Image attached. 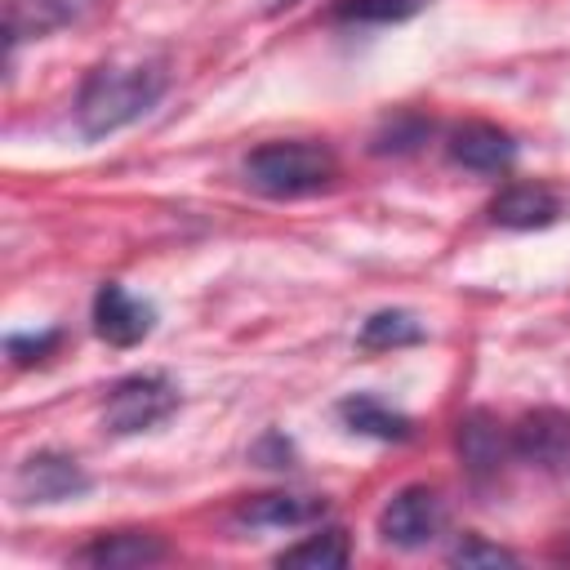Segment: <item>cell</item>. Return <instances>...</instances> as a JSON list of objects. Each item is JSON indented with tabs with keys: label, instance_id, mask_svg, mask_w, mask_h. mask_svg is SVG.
<instances>
[{
	"label": "cell",
	"instance_id": "6da1fadb",
	"mask_svg": "<svg viewBox=\"0 0 570 570\" xmlns=\"http://www.w3.org/2000/svg\"><path fill=\"white\" fill-rule=\"evenodd\" d=\"M169 89V67L160 58L147 62H102L85 76L76 94V125L85 138H107L134 120H142L160 94Z\"/></svg>",
	"mask_w": 570,
	"mask_h": 570
},
{
	"label": "cell",
	"instance_id": "7a4b0ae2",
	"mask_svg": "<svg viewBox=\"0 0 570 570\" xmlns=\"http://www.w3.org/2000/svg\"><path fill=\"white\" fill-rule=\"evenodd\" d=\"M245 183L258 191V196H272V200H294V196H312L321 187H330L338 178V160L330 147L321 142H263L245 156Z\"/></svg>",
	"mask_w": 570,
	"mask_h": 570
},
{
	"label": "cell",
	"instance_id": "3957f363",
	"mask_svg": "<svg viewBox=\"0 0 570 570\" xmlns=\"http://www.w3.org/2000/svg\"><path fill=\"white\" fill-rule=\"evenodd\" d=\"M174 410H178V387L165 374H129L111 387L102 405V423L116 436H129V432H147L165 423Z\"/></svg>",
	"mask_w": 570,
	"mask_h": 570
},
{
	"label": "cell",
	"instance_id": "277c9868",
	"mask_svg": "<svg viewBox=\"0 0 570 570\" xmlns=\"http://www.w3.org/2000/svg\"><path fill=\"white\" fill-rule=\"evenodd\" d=\"M512 459L543 468V472H570V414L566 410H530L508 428Z\"/></svg>",
	"mask_w": 570,
	"mask_h": 570
},
{
	"label": "cell",
	"instance_id": "5b68a950",
	"mask_svg": "<svg viewBox=\"0 0 570 570\" xmlns=\"http://www.w3.org/2000/svg\"><path fill=\"white\" fill-rule=\"evenodd\" d=\"M445 521V503L432 485H405L387 499V508L379 512V534L392 548H423L436 539Z\"/></svg>",
	"mask_w": 570,
	"mask_h": 570
},
{
	"label": "cell",
	"instance_id": "8992f818",
	"mask_svg": "<svg viewBox=\"0 0 570 570\" xmlns=\"http://www.w3.org/2000/svg\"><path fill=\"white\" fill-rule=\"evenodd\" d=\"M85 490H89L85 468L58 450H40V454L22 459L13 472V499L18 503H62V499H76Z\"/></svg>",
	"mask_w": 570,
	"mask_h": 570
},
{
	"label": "cell",
	"instance_id": "52a82bcc",
	"mask_svg": "<svg viewBox=\"0 0 570 570\" xmlns=\"http://www.w3.org/2000/svg\"><path fill=\"white\" fill-rule=\"evenodd\" d=\"M151 325H156V307L142 303V298H134L125 285L107 281V285L94 294V330H98V338H107L111 347H134V343H142V338L151 334Z\"/></svg>",
	"mask_w": 570,
	"mask_h": 570
},
{
	"label": "cell",
	"instance_id": "ba28073f",
	"mask_svg": "<svg viewBox=\"0 0 570 570\" xmlns=\"http://www.w3.org/2000/svg\"><path fill=\"white\" fill-rule=\"evenodd\" d=\"M450 160L476 174H503L517 160V142L508 129L490 125V120H468L450 134Z\"/></svg>",
	"mask_w": 570,
	"mask_h": 570
},
{
	"label": "cell",
	"instance_id": "9c48e42d",
	"mask_svg": "<svg viewBox=\"0 0 570 570\" xmlns=\"http://www.w3.org/2000/svg\"><path fill=\"white\" fill-rule=\"evenodd\" d=\"M561 218V196L543 183H512L490 200V223L508 232H534Z\"/></svg>",
	"mask_w": 570,
	"mask_h": 570
},
{
	"label": "cell",
	"instance_id": "30bf717a",
	"mask_svg": "<svg viewBox=\"0 0 570 570\" xmlns=\"http://www.w3.org/2000/svg\"><path fill=\"white\" fill-rule=\"evenodd\" d=\"M454 441H459V459L468 463V472H472L476 481H481V476H494V472L503 468V459L512 454L508 432H499V423H494L485 410L463 414Z\"/></svg>",
	"mask_w": 570,
	"mask_h": 570
},
{
	"label": "cell",
	"instance_id": "8fae6325",
	"mask_svg": "<svg viewBox=\"0 0 570 570\" xmlns=\"http://www.w3.org/2000/svg\"><path fill=\"white\" fill-rule=\"evenodd\" d=\"M325 517V499L316 494H254L249 503L236 508L240 525H258V530H294V525H312Z\"/></svg>",
	"mask_w": 570,
	"mask_h": 570
},
{
	"label": "cell",
	"instance_id": "7c38bea8",
	"mask_svg": "<svg viewBox=\"0 0 570 570\" xmlns=\"http://www.w3.org/2000/svg\"><path fill=\"white\" fill-rule=\"evenodd\" d=\"M169 548L147 534V530H116V534H98L94 543H85L76 552V561L85 566H98V570H125V566H151V561H165Z\"/></svg>",
	"mask_w": 570,
	"mask_h": 570
},
{
	"label": "cell",
	"instance_id": "4fadbf2b",
	"mask_svg": "<svg viewBox=\"0 0 570 570\" xmlns=\"http://www.w3.org/2000/svg\"><path fill=\"white\" fill-rule=\"evenodd\" d=\"M85 0H4V40L9 49L18 40H40L58 27H67L76 13H80Z\"/></svg>",
	"mask_w": 570,
	"mask_h": 570
},
{
	"label": "cell",
	"instance_id": "5bb4252c",
	"mask_svg": "<svg viewBox=\"0 0 570 570\" xmlns=\"http://www.w3.org/2000/svg\"><path fill=\"white\" fill-rule=\"evenodd\" d=\"M338 414L352 432L374 436V441H410L414 436V423L405 414H396L392 405H383L379 396H347V401H338Z\"/></svg>",
	"mask_w": 570,
	"mask_h": 570
},
{
	"label": "cell",
	"instance_id": "9a60e30c",
	"mask_svg": "<svg viewBox=\"0 0 570 570\" xmlns=\"http://www.w3.org/2000/svg\"><path fill=\"white\" fill-rule=\"evenodd\" d=\"M423 338H428V330L410 312L387 307V312L365 316V325L356 334V347L361 352H392V347H410V343H423Z\"/></svg>",
	"mask_w": 570,
	"mask_h": 570
},
{
	"label": "cell",
	"instance_id": "2e32d148",
	"mask_svg": "<svg viewBox=\"0 0 570 570\" xmlns=\"http://www.w3.org/2000/svg\"><path fill=\"white\" fill-rule=\"evenodd\" d=\"M347 557H352V543H347V534L343 530H316V534H307L303 543H294V548H285V552H276V566H307V570H338V566H347Z\"/></svg>",
	"mask_w": 570,
	"mask_h": 570
},
{
	"label": "cell",
	"instance_id": "e0dca14e",
	"mask_svg": "<svg viewBox=\"0 0 570 570\" xmlns=\"http://www.w3.org/2000/svg\"><path fill=\"white\" fill-rule=\"evenodd\" d=\"M432 0H334L338 22H405L423 13Z\"/></svg>",
	"mask_w": 570,
	"mask_h": 570
},
{
	"label": "cell",
	"instance_id": "ac0fdd59",
	"mask_svg": "<svg viewBox=\"0 0 570 570\" xmlns=\"http://www.w3.org/2000/svg\"><path fill=\"white\" fill-rule=\"evenodd\" d=\"M58 343H62L58 330H45V334H9L4 338V352L13 356V365H40V361H49L58 352Z\"/></svg>",
	"mask_w": 570,
	"mask_h": 570
},
{
	"label": "cell",
	"instance_id": "d6986e66",
	"mask_svg": "<svg viewBox=\"0 0 570 570\" xmlns=\"http://www.w3.org/2000/svg\"><path fill=\"white\" fill-rule=\"evenodd\" d=\"M450 561H454V566H517V552L468 534V539H459V543L450 548Z\"/></svg>",
	"mask_w": 570,
	"mask_h": 570
},
{
	"label": "cell",
	"instance_id": "ffe728a7",
	"mask_svg": "<svg viewBox=\"0 0 570 570\" xmlns=\"http://www.w3.org/2000/svg\"><path fill=\"white\" fill-rule=\"evenodd\" d=\"M254 459H263V468H285L289 459V441L281 432H267L258 445H254Z\"/></svg>",
	"mask_w": 570,
	"mask_h": 570
}]
</instances>
